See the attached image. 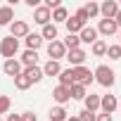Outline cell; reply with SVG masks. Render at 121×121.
Instances as JSON below:
<instances>
[{
	"label": "cell",
	"mask_w": 121,
	"mask_h": 121,
	"mask_svg": "<svg viewBox=\"0 0 121 121\" xmlns=\"http://www.w3.org/2000/svg\"><path fill=\"white\" fill-rule=\"evenodd\" d=\"M93 78H95L100 86H104V88H112V86L116 83V74H114V69H109L107 64H100V67L93 71Z\"/></svg>",
	"instance_id": "obj_1"
},
{
	"label": "cell",
	"mask_w": 121,
	"mask_h": 121,
	"mask_svg": "<svg viewBox=\"0 0 121 121\" xmlns=\"http://www.w3.org/2000/svg\"><path fill=\"white\" fill-rule=\"evenodd\" d=\"M19 52V40L12 38V36H5L3 40H0V55H3L5 59H14Z\"/></svg>",
	"instance_id": "obj_2"
},
{
	"label": "cell",
	"mask_w": 121,
	"mask_h": 121,
	"mask_svg": "<svg viewBox=\"0 0 121 121\" xmlns=\"http://www.w3.org/2000/svg\"><path fill=\"white\" fill-rule=\"evenodd\" d=\"M71 76H74V83H78V86H83V88H88L95 78H93V71L88 69V67H74L71 69Z\"/></svg>",
	"instance_id": "obj_3"
},
{
	"label": "cell",
	"mask_w": 121,
	"mask_h": 121,
	"mask_svg": "<svg viewBox=\"0 0 121 121\" xmlns=\"http://www.w3.org/2000/svg\"><path fill=\"white\" fill-rule=\"evenodd\" d=\"M29 33H31V29H29V24H26L24 19H14V22L10 24V36H12V38L19 40V38H26Z\"/></svg>",
	"instance_id": "obj_4"
},
{
	"label": "cell",
	"mask_w": 121,
	"mask_h": 121,
	"mask_svg": "<svg viewBox=\"0 0 121 121\" xmlns=\"http://www.w3.org/2000/svg\"><path fill=\"white\" fill-rule=\"evenodd\" d=\"M86 57H88V52H86L83 48H76V50H67V55H64V59H69L71 69H74V67H83Z\"/></svg>",
	"instance_id": "obj_5"
},
{
	"label": "cell",
	"mask_w": 121,
	"mask_h": 121,
	"mask_svg": "<svg viewBox=\"0 0 121 121\" xmlns=\"http://www.w3.org/2000/svg\"><path fill=\"white\" fill-rule=\"evenodd\" d=\"M64 55H67V48H64L62 40H52V43H48V57H50V59L59 62V59H64Z\"/></svg>",
	"instance_id": "obj_6"
},
{
	"label": "cell",
	"mask_w": 121,
	"mask_h": 121,
	"mask_svg": "<svg viewBox=\"0 0 121 121\" xmlns=\"http://www.w3.org/2000/svg\"><path fill=\"white\" fill-rule=\"evenodd\" d=\"M116 107H119L116 95H100V109H102V114H114Z\"/></svg>",
	"instance_id": "obj_7"
},
{
	"label": "cell",
	"mask_w": 121,
	"mask_h": 121,
	"mask_svg": "<svg viewBox=\"0 0 121 121\" xmlns=\"http://www.w3.org/2000/svg\"><path fill=\"white\" fill-rule=\"evenodd\" d=\"M52 97H55V102H57L59 107H64V104L71 100V90H69L67 86H55V88H52Z\"/></svg>",
	"instance_id": "obj_8"
},
{
	"label": "cell",
	"mask_w": 121,
	"mask_h": 121,
	"mask_svg": "<svg viewBox=\"0 0 121 121\" xmlns=\"http://www.w3.org/2000/svg\"><path fill=\"white\" fill-rule=\"evenodd\" d=\"M100 14H102V19H114L119 14V3L116 0H104L100 5Z\"/></svg>",
	"instance_id": "obj_9"
},
{
	"label": "cell",
	"mask_w": 121,
	"mask_h": 121,
	"mask_svg": "<svg viewBox=\"0 0 121 121\" xmlns=\"http://www.w3.org/2000/svg\"><path fill=\"white\" fill-rule=\"evenodd\" d=\"M3 71L7 74V76H12V78H17L22 71H24V67H22V62L14 57V59H5V64H3Z\"/></svg>",
	"instance_id": "obj_10"
},
{
	"label": "cell",
	"mask_w": 121,
	"mask_h": 121,
	"mask_svg": "<svg viewBox=\"0 0 121 121\" xmlns=\"http://www.w3.org/2000/svg\"><path fill=\"white\" fill-rule=\"evenodd\" d=\"M33 22H36V24H40V26H45V24H50V22H52V12H50L45 5H40V7H36V10H33Z\"/></svg>",
	"instance_id": "obj_11"
},
{
	"label": "cell",
	"mask_w": 121,
	"mask_h": 121,
	"mask_svg": "<svg viewBox=\"0 0 121 121\" xmlns=\"http://www.w3.org/2000/svg\"><path fill=\"white\" fill-rule=\"evenodd\" d=\"M97 33H102V36H114V33H119V26H116V22L114 19H100V24H97Z\"/></svg>",
	"instance_id": "obj_12"
},
{
	"label": "cell",
	"mask_w": 121,
	"mask_h": 121,
	"mask_svg": "<svg viewBox=\"0 0 121 121\" xmlns=\"http://www.w3.org/2000/svg\"><path fill=\"white\" fill-rule=\"evenodd\" d=\"M19 62H22L24 69H26V67H38V52H36V50H24L22 57H19Z\"/></svg>",
	"instance_id": "obj_13"
},
{
	"label": "cell",
	"mask_w": 121,
	"mask_h": 121,
	"mask_svg": "<svg viewBox=\"0 0 121 121\" xmlns=\"http://www.w3.org/2000/svg\"><path fill=\"white\" fill-rule=\"evenodd\" d=\"M97 36H100V33H97V29H95V26H86V29L78 33L81 43H88V45H93V43L97 40Z\"/></svg>",
	"instance_id": "obj_14"
},
{
	"label": "cell",
	"mask_w": 121,
	"mask_h": 121,
	"mask_svg": "<svg viewBox=\"0 0 121 121\" xmlns=\"http://www.w3.org/2000/svg\"><path fill=\"white\" fill-rule=\"evenodd\" d=\"M22 74H24V76H26V78L31 81V86H33V83H40V81H43V69H40V67H26V69H24Z\"/></svg>",
	"instance_id": "obj_15"
},
{
	"label": "cell",
	"mask_w": 121,
	"mask_h": 121,
	"mask_svg": "<svg viewBox=\"0 0 121 121\" xmlns=\"http://www.w3.org/2000/svg\"><path fill=\"white\" fill-rule=\"evenodd\" d=\"M40 69H43V76H59L62 74V64L55 62V59H48L45 67H40Z\"/></svg>",
	"instance_id": "obj_16"
},
{
	"label": "cell",
	"mask_w": 121,
	"mask_h": 121,
	"mask_svg": "<svg viewBox=\"0 0 121 121\" xmlns=\"http://www.w3.org/2000/svg\"><path fill=\"white\" fill-rule=\"evenodd\" d=\"M64 24H67V31H69V33H74V36H78V33L86 29V24H83L81 19H76V17H69Z\"/></svg>",
	"instance_id": "obj_17"
},
{
	"label": "cell",
	"mask_w": 121,
	"mask_h": 121,
	"mask_svg": "<svg viewBox=\"0 0 121 121\" xmlns=\"http://www.w3.org/2000/svg\"><path fill=\"white\" fill-rule=\"evenodd\" d=\"M83 104H86V112H97L100 109V95H95V93H88L86 95V100H83Z\"/></svg>",
	"instance_id": "obj_18"
},
{
	"label": "cell",
	"mask_w": 121,
	"mask_h": 121,
	"mask_svg": "<svg viewBox=\"0 0 121 121\" xmlns=\"http://www.w3.org/2000/svg\"><path fill=\"white\" fill-rule=\"evenodd\" d=\"M12 19H14V10L10 5H3L0 7V26H10Z\"/></svg>",
	"instance_id": "obj_19"
},
{
	"label": "cell",
	"mask_w": 121,
	"mask_h": 121,
	"mask_svg": "<svg viewBox=\"0 0 121 121\" xmlns=\"http://www.w3.org/2000/svg\"><path fill=\"white\" fill-rule=\"evenodd\" d=\"M57 33H59V31H57V26L50 22V24H45V26H43V31H40V38L52 43V40H57Z\"/></svg>",
	"instance_id": "obj_20"
},
{
	"label": "cell",
	"mask_w": 121,
	"mask_h": 121,
	"mask_svg": "<svg viewBox=\"0 0 121 121\" xmlns=\"http://www.w3.org/2000/svg\"><path fill=\"white\" fill-rule=\"evenodd\" d=\"M24 43H26V50H36L38 52V48L43 45V38H40V33H29L24 38Z\"/></svg>",
	"instance_id": "obj_21"
},
{
	"label": "cell",
	"mask_w": 121,
	"mask_h": 121,
	"mask_svg": "<svg viewBox=\"0 0 121 121\" xmlns=\"http://www.w3.org/2000/svg\"><path fill=\"white\" fill-rule=\"evenodd\" d=\"M48 116H50V121H67V119H69L67 109H64V107H59V104H57V107H52Z\"/></svg>",
	"instance_id": "obj_22"
},
{
	"label": "cell",
	"mask_w": 121,
	"mask_h": 121,
	"mask_svg": "<svg viewBox=\"0 0 121 121\" xmlns=\"http://www.w3.org/2000/svg\"><path fill=\"white\" fill-rule=\"evenodd\" d=\"M90 52H93L95 57H102V55H107V43H104L102 38H97V40L90 45Z\"/></svg>",
	"instance_id": "obj_23"
},
{
	"label": "cell",
	"mask_w": 121,
	"mask_h": 121,
	"mask_svg": "<svg viewBox=\"0 0 121 121\" xmlns=\"http://www.w3.org/2000/svg\"><path fill=\"white\" fill-rule=\"evenodd\" d=\"M69 90H71V100H86V95H88V88H83L78 83H74Z\"/></svg>",
	"instance_id": "obj_24"
},
{
	"label": "cell",
	"mask_w": 121,
	"mask_h": 121,
	"mask_svg": "<svg viewBox=\"0 0 121 121\" xmlns=\"http://www.w3.org/2000/svg\"><path fill=\"white\" fill-rule=\"evenodd\" d=\"M57 78H59V86H67V88H71V86H74V76H71V69H62V74H59Z\"/></svg>",
	"instance_id": "obj_25"
},
{
	"label": "cell",
	"mask_w": 121,
	"mask_h": 121,
	"mask_svg": "<svg viewBox=\"0 0 121 121\" xmlns=\"http://www.w3.org/2000/svg\"><path fill=\"white\" fill-rule=\"evenodd\" d=\"M62 43H64V48H67V50H76V48H81V38H78V36H74V33H69Z\"/></svg>",
	"instance_id": "obj_26"
},
{
	"label": "cell",
	"mask_w": 121,
	"mask_h": 121,
	"mask_svg": "<svg viewBox=\"0 0 121 121\" xmlns=\"http://www.w3.org/2000/svg\"><path fill=\"white\" fill-rule=\"evenodd\" d=\"M67 19H69V12H67L64 5L57 7V10H52V24H55V22H67Z\"/></svg>",
	"instance_id": "obj_27"
},
{
	"label": "cell",
	"mask_w": 121,
	"mask_h": 121,
	"mask_svg": "<svg viewBox=\"0 0 121 121\" xmlns=\"http://www.w3.org/2000/svg\"><path fill=\"white\" fill-rule=\"evenodd\" d=\"M14 88H17V90H29V88H31V81H29L24 74H19V76L14 78Z\"/></svg>",
	"instance_id": "obj_28"
},
{
	"label": "cell",
	"mask_w": 121,
	"mask_h": 121,
	"mask_svg": "<svg viewBox=\"0 0 121 121\" xmlns=\"http://www.w3.org/2000/svg\"><path fill=\"white\" fill-rule=\"evenodd\" d=\"M83 10H86L88 19H93V17H97V14H100V5H97V3H93V0H90L88 5H83Z\"/></svg>",
	"instance_id": "obj_29"
},
{
	"label": "cell",
	"mask_w": 121,
	"mask_h": 121,
	"mask_svg": "<svg viewBox=\"0 0 121 121\" xmlns=\"http://www.w3.org/2000/svg\"><path fill=\"white\" fill-rule=\"evenodd\" d=\"M107 57L109 59H121V45H107Z\"/></svg>",
	"instance_id": "obj_30"
},
{
	"label": "cell",
	"mask_w": 121,
	"mask_h": 121,
	"mask_svg": "<svg viewBox=\"0 0 121 121\" xmlns=\"http://www.w3.org/2000/svg\"><path fill=\"white\" fill-rule=\"evenodd\" d=\"M10 107H12V100H10L7 95H0V114H7Z\"/></svg>",
	"instance_id": "obj_31"
},
{
	"label": "cell",
	"mask_w": 121,
	"mask_h": 121,
	"mask_svg": "<svg viewBox=\"0 0 121 121\" xmlns=\"http://www.w3.org/2000/svg\"><path fill=\"white\" fill-rule=\"evenodd\" d=\"M43 5H45V7L52 12V10H57V7H62V0H45Z\"/></svg>",
	"instance_id": "obj_32"
},
{
	"label": "cell",
	"mask_w": 121,
	"mask_h": 121,
	"mask_svg": "<svg viewBox=\"0 0 121 121\" xmlns=\"http://www.w3.org/2000/svg\"><path fill=\"white\" fill-rule=\"evenodd\" d=\"M95 116H97V114L86 112V109H83V112H78V119H81V121H95Z\"/></svg>",
	"instance_id": "obj_33"
},
{
	"label": "cell",
	"mask_w": 121,
	"mask_h": 121,
	"mask_svg": "<svg viewBox=\"0 0 121 121\" xmlns=\"http://www.w3.org/2000/svg\"><path fill=\"white\" fill-rule=\"evenodd\" d=\"M74 17H76V19H81V22H83V24H86V26H88V14H86V10H83V7H78V10H76V14H74Z\"/></svg>",
	"instance_id": "obj_34"
},
{
	"label": "cell",
	"mask_w": 121,
	"mask_h": 121,
	"mask_svg": "<svg viewBox=\"0 0 121 121\" xmlns=\"http://www.w3.org/2000/svg\"><path fill=\"white\" fill-rule=\"evenodd\" d=\"M22 121H38V116H36L33 112H24V114H22Z\"/></svg>",
	"instance_id": "obj_35"
},
{
	"label": "cell",
	"mask_w": 121,
	"mask_h": 121,
	"mask_svg": "<svg viewBox=\"0 0 121 121\" xmlns=\"http://www.w3.org/2000/svg\"><path fill=\"white\" fill-rule=\"evenodd\" d=\"M95 121H114V116H112V114H97Z\"/></svg>",
	"instance_id": "obj_36"
},
{
	"label": "cell",
	"mask_w": 121,
	"mask_h": 121,
	"mask_svg": "<svg viewBox=\"0 0 121 121\" xmlns=\"http://www.w3.org/2000/svg\"><path fill=\"white\" fill-rule=\"evenodd\" d=\"M5 121H22V114H7Z\"/></svg>",
	"instance_id": "obj_37"
},
{
	"label": "cell",
	"mask_w": 121,
	"mask_h": 121,
	"mask_svg": "<svg viewBox=\"0 0 121 121\" xmlns=\"http://www.w3.org/2000/svg\"><path fill=\"white\" fill-rule=\"evenodd\" d=\"M114 22H116V26H119V29H121V10H119V14H116V17H114Z\"/></svg>",
	"instance_id": "obj_38"
},
{
	"label": "cell",
	"mask_w": 121,
	"mask_h": 121,
	"mask_svg": "<svg viewBox=\"0 0 121 121\" xmlns=\"http://www.w3.org/2000/svg\"><path fill=\"white\" fill-rule=\"evenodd\" d=\"M67 121H81V119H78V116H69Z\"/></svg>",
	"instance_id": "obj_39"
},
{
	"label": "cell",
	"mask_w": 121,
	"mask_h": 121,
	"mask_svg": "<svg viewBox=\"0 0 121 121\" xmlns=\"http://www.w3.org/2000/svg\"><path fill=\"white\" fill-rule=\"evenodd\" d=\"M119 38H121V29H119ZM119 45H121V40H119Z\"/></svg>",
	"instance_id": "obj_40"
},
{
	"label": "cell",
	"mask_w": 121,
	"mask_h": 121,
	"mask_svg": "<svg viewBox=\"0 0 121 121\" xmlns=\"http://www.w3.org/2000/svg\"><path fill=\"white\" fill-rule=\"evenodd\" d=\"M119 10H121V3H119Z\"/></svg>",
	"instance_id": "obj_41"
}]
</instances>
